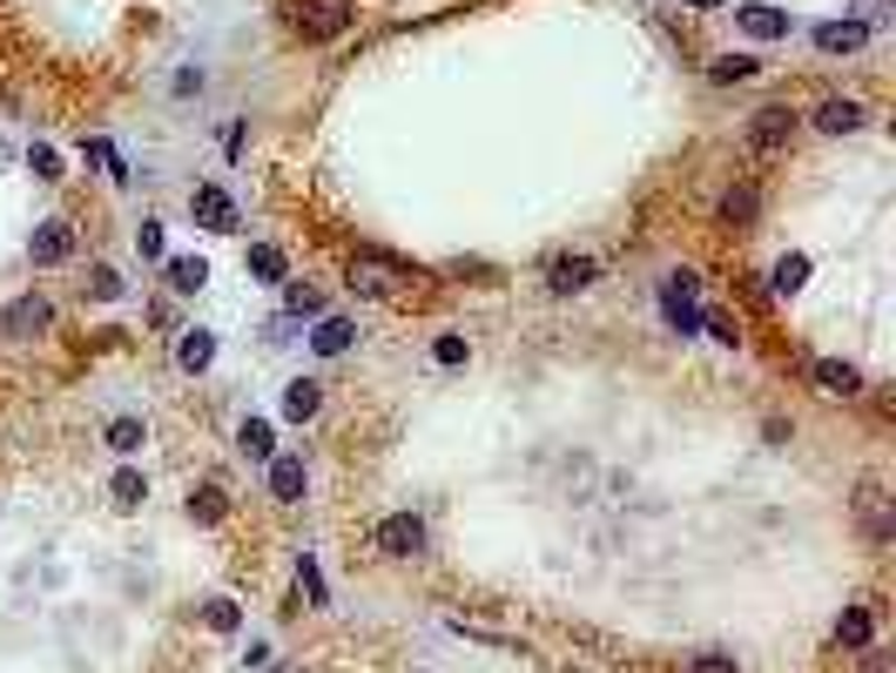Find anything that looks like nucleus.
Segmentation results:
<instances>
[{
	"label": "nucleus",
	"instance_id": "1",
	"mask_svg": "<svg viewBox=\"0 0 896 673\" xmlns=\"http://www.w3.org/2000/svg\"><path fill=\"white\" fill-rule=\"evenodd\" d=\"M411 284H418V269H411V263H398V256H384V250H358V263H350V290H358V297L398 303Z\"/></svg>",
	"mask_w": 896,
	"mask_h": 673
},
{
	"label": "nucleus",
	"instance_id": "2",
	"mask_svg": "<svg viewBox=\"0 0 896 673\" xmlns=\"http://www.w3.org/2000/svg\"><path fill=\"white\" fill-rule=\"evenodd\" d=\"M290 27L310 34V41H331V34L350 27V0H290Z\"/></svg>",
	"mask_w": 896,
	"mask_h": 673
},
{
	"label": "nucleus",
	"instance_id": "3",
	"mask_svg": "<svg viewBox=\"0 0 896 673\" xmlns=\"http://www.w3.org/2000/svg\"><path fill=\"white\" fill-rule=\"evenodd\" d=\"M48 324H55L48 297H14L8 310H0V337H8V344H34V337H41Z\"/></svg>",
	"mask_w": 896,
	"mask_h": 673
},
{
	"label": "nucleus",
	"instance_id": "4",
	"mask_svg": "<svg viewBox=\"0 0 896 673\" xmlns=\"http://www.w3.org/2000/svg\"><path fill=\"white\" fill-rule=\"evenodd\" d=\"M378 552H384V560H418V552H425V519L392 512V519L378 526Z\"/></svg>",
	"mask_w": 896,
	"mask_h": 673
},
{
	"label": "nucleus",
	"instance_id": "5",
	"mask_svg": "<svg viewBox=\"0 0 896 673\" xmlns=\"http://www.w3.org/2000/svg\"><path fill=\"white\" fill-rule=\"evenodd\" d=\"M189 216H196L203 229H216V236H229V229L243 223V216H237V203H229V189H223V182H203L196 195H189Z\"/></svg>",
	"mask_w": 896,
	"mask_h": 673
},
{
	"label": "nucleus",
	"instance_id": "6",
	"mask_svg": "<svg viewBox=\"0 0 896 673\" xmlns=\"http://www.w3.org/2000/svg\"><path fill=\"white\" fill-rule=\"evenodd\" d=\"M27 256H34V269H55V263H68L74 256V229L55 216V223H41V229H34L27 236Z\"/></svg>",
	"mask_w": 896,
	"mask_h": 673
},
{
	"label": "nucleus",
	"instance_id": "7",
	"mask_svg": "<svg viewBox=\"0 0 896 673\" xmlns=\"http://www.w3.org/2000/svg\"><path fill=\"white\" fill-rule=\"evenodd\" d=\"M594 276H600L594 256H553V263H547V290H553V297H580Z\"/></svg>",
	"mask_w": 896,
	"mask_h": 673
},
{
	"label": "nucleus",
	"instance_id": "8",
	"mask_svg": "<svg viewBox=\"0 0 896 673\" xmlns=\"http://www.w3.org/2000/svg\"><path fill=\"white\" fill-rule=\"evenodd\" d=\"M796 135V115L789 108H755V122H749V142L762 148V155H775V148H782Z\"/></svg>",
	"mask_w": 896,
	"mask_h": 673
},
{
	"label": "nucleus",
	"instance_id": "9",
	"mask_svg": "<svg viewBox=\"0 0 896 673\" xmlns=\"http://www.w3.org/2000/svg\"><path fill=\"white\" fill-rule=\"evenodd\" d=\"M263 471H270V498H284V505L303 498V458H297V452H277Z\"/></svg>",
	"mask_w": 896,
	"mask_h": 673
},
{
	"label": "nucleus",
	"instance_id": "10",
	"mask_svg": "<svg viewBox=\"0 0 896 673\" xmlns=\"http://www.w3.org/2000/svg\"><path fill=\"white\" fill-rule=\"evenodd\" d=\"M809 377L823 384L829 398H856V390H863V371H856V364H843V358H815V364H809Z\"/></svg>",
	"mask_w": 896,
	"mask_h": 673
},
{
	"label": "nucleus",
	"instance_id": "11",
	"mask_svg": "<svg viewBox=\"0 0 896 673\" xmlns=\"http://www.w3.org/2000/svg\"><path fill=\"white\" fill-rule=\"evenodd\" d=\"M734 21H742L755 41H789V14H782V8H762V0H749V8H734Z\"/></svg>",
	"mask_w": 896,
	"mask_h": 673
},
{
	"label": "nucleus",
	"instance_id": "12",
	"mask_svg": "<svg viewBox=\"0 0 896 673\" xmlns=\"http://www.w3.org/2000/svg\"><path fill=\"white\" fill-rule=\"evenodd\" d=\"M863 41H870L863 21H829V27H815V48H823V55H856Z\"/></svg>",
	"mask_w": 896,
	"mask_h": 673
},
{
	"label": "nucleus",
	"instance_id": "13",
	"mask_svg": "<svg viewBox=\"0 0 896 673\" xmlns=\"http://www.w3.org/2000/svg\"><path fill=\"white\" fill-rule=\"evenodd\" d=\"M863 122H870V115L856 108V101H843V95H836V101H823V108H815V129H823V135H856V129H863Z\"/></svg>",
	"mask_w": 896,
	"mask_h": 673
},
{
	"label": "nucleus",
	"instance_id": "14",
	"mask_svg": "<svg viewBox=\"0 0 896 673\" xmlns=\"http://www.w3.org/2000/svg\"><path fill=\"white\" fill-rule=\"evenodd\" d=\"M755 209H762V189H755V182H734V189L721 195V223H728V229H749Z\"/></svg>",
	"mask_w": 896,
	"mask_h": 673
},
{
	"label": "nucleus",
	"instance_id": "15",
	"mask_svg": "<svg viewBox=\"0 0 896 673\" xmlns=\"http://www.w3.org/2000/svg\"><path fill=\"white\" fill-rule=\"evenodd\" d=\"M350 344H358V324H350V316H324L318 337H310V350H318V358H344Z\"/></svg>",
	"mask_w": 896,
	"mask_h": 673
},
{
	"label": "nucleus",
	"instance_id": "16",
	"mask_svg": "<svg viewBox=\"0 0 896 673\" xmlns=\"http://www.w3.org/2000/svg\"><path fill=\"white\" fill-rule=\"evenodd\" d=\"M163 276H169V290H176V297H196V290L210 284V263H203V256H169Z\"/></svg>",
	"mask_w": 896,
	"mask_h": 673
},
{
	"label": "nucleus",
	"instance_id": "17",
	"mask_svg": "<svg viewBox=\"0 0 896 673\" xmlns=\"http://www.w3.org/2000/svg\"><path fill=\"white\" fill-rule=\"evenodd\" d=\"M856 512H863V532L883 545V539H889V498H883V485H863V492H856Z\"/></svg>",
	"mask_w": 896,
	"mask_h": 673
},
{
	"label": "nucleus",
	"instance_id": "18",
	"mask_svg": "<svg viewBox=\"0 0 896 673\" xmlns=\"http://www.w3.org/2000/svg\"><path fill=\"white\" fill-rule=\"evenodd\" d=\"M318 405H324V384L318 377H290L284 384V418H318Z\"/></svg>",
	"mask_w": 896,
	"mask_h": 673
},
{
	"label": "nucleus",
	"instance_id": "19",
	"mask_svg": "<svg viewBox=\"0 0 896 673\" xmlns=\"http://www.w3.org/2000/svg\"><path fill=\"white\" fill-rule=\"evenodd\" d=\"M101 438H108V452H115V458H135V452L148 445V431H142V418H108V431H101Z\"/></svg>",
	"mask_w": 896,
	"mask_h": 673
},
{
	"label": "nucleus",
	"instance_id": "20",
	"mask_svg": "<svg viewBox=\"0 0 896 673\" xmlns=\"http://www.w3.org/2000/svg\"><path fill=\"white\" fill-rule=\"evenodd\" d=\"M210 358H216V337L210 331H182L176 337V364L182 371H210Z\"/></svg>",
	"mask_w": 896,
	"mask_h": 673
},
{
	"label": "nucleus",
	"instance_id": "21",
	"mask_svg": "<svg viewBox=\"0 0 896 673\" xmlns=\"http://www.w3.org/2000/svg\"><path fill=\"white\" fill-rule=\"evenodd\" d=\"M237 445H243V458H256V465L277 458V438H270V424H263V418H250V424L237 431Z\"/></svg>",
	"mask_w": 896,
	"mask_h": 673
},
{
	"label": "nucleus",
	"instance_id": "22",
	"mask_svg": "<svg viewBox=\"0 0 896 673\" xmlns=\"http://www.w3.org/2000/svg\"><path fill=\"white\" fill-rule=\"evenodd\" d=\"M870 633H876L870 606H849V613L836 620V640H843V647H870Z\"/></svg>",
	"mask_w": 896,
	"mask_h": 673
},
{
	"label": "nucleus",
	"instance_id": "23",
	"mask_svg": "<svg viewBox=\"0 0 896 673\" xmlns=\"http://www.w3.org/2000/svg\"><path fill=\"white\" fill-rule=\"evenodd\" d=\"M108 498L122 505V512H135V505L148 498V479H142V471H115V479H108Z\"/></svg>",
	"mask_w": 896,
	"mask_h": 673
},
{
	"label": "nucleus",
	"instance_id": "24",
	"mask_svg": "<svg viewBox=\"0 0 896 673\" xmlns=\"http://www.w3.org/2000/svg\"><path fill=\"white\" fill-rule=\"evenodd\" d=\"M802 276H809V256H782V263H775V276H768V290H775V297H796Z\"/></svg>",
	"mask_w": 896,
	"mask_h": 673
},
{
	"label": "nucleus",
	"instance_id": "25",
	"mask_svg": "<svg viewBox=\"0 0 896 673\" xmlns=\"http://www.w3.org/2000/svg\"><path fill=\"white\" fill-rule=\"evenodd\" d=\"M755 68H762L755 55H715V68H708V74H715V82L728 88V82H749V74H755Z\"/></svg>",
	"mask_w": 896,
	"mask_h": 673
},
{
	"label": "nucleus",
	"instance_id": "26",
	"mask_svg": "<svg viewBox=\"0 0 896 673\" xmlns=\"http://www.w3.org/2000/svg\"><path fill=\"white\" fill-rule=\"evenodd\" d=\"M250 276H263V284H284V250L256 243V250H250Z\"/></svg>",
	"mask_w": 896,
	"mask_h": 673
},
{
	"label": "nucleus",
	"instance_id": "27",
	"mask_svg": "<svg viewBox=\"0 0 896 673\" xmlns=\"http://www.w3.org/2000/svg\"><path fill=\"white\" fill-rule=\"evenodd\" d=\"M284 303H290V316H324V290H310V284H290Z\"/></svg>",
	"mask_w": 896,
	"mask_h": 673
},
{
	"label": "nucleus",
	"instance_id": "28",
	"mask_svg": "<svg viewBox=\"0 0 896 673\" xmlns=\"http://www.w3.org/2000/svg\"><path fill=\"white\" fill-rule=\"evenodd\" d=\"M189 519H203V526H216V519H223V492H216V485H203V492H189Z\"/></svg>",
	"mask_w": 896,
	"mask_h": 673
},
{
	"label": "nucleus",
	"instance_id": "29",
	"mask_svg": "<svg viewBox=\"0 0 896 673\" xmlns=\"http://www.w3.org/2000/svg\"><path fill=\"white\" fill-rule=\"evenodd\" d=\"M88 297H95V303H115V297H122V276H115L108 263H95V269H88Z\"/></svg>",
	"mask_w": 896,
	"mask_h": 673
},
{
	"label": "nucleus",
	"instance_id": "30",
	"mask_svg": "<svg viewBox=\"0 0 896 673\" xmlns=\"http://www.w3.org/2000/svg\"><path fill=\"white\" fill-rule=\"evenodd\" d=\"M701 331H708L715 344H734V337H742V324H734L728 310H701Z\"/></svg>",
	"mask_w": 896,
	"mask_h": 673
},
{
	"label": "nucleus",
	"instance_id": "31",
	"mask_svg": "<svg viewBox=\"0 0 896 673\" xmlns=\"http://www.w3.org/2000/svg\"><path fill=\"white\" fill-rule=\"evenodd\" d=\"M27 169L41 176V182H61V155H55V148H27Z\"/></svg>",
	"mask_w": 896,
	"mask_h": 673
},
{
	"label": "nucleus",
	"instance_id": "32",
	"mask_svg": "<svg viewBox=\"0 0 896 673\" xmlns=\"http://www.w3.org/2000/svg\"><path fill=\"white\" fill-rule=\"evenodd\" d=\"M203 620H210L216 633H237V620H243V613H237V600H210V613H203Z\"/></svg>",
	"mask_w": 896,
	"mask_h": 673
},
{
	"label": "nucleus",
	"instance_id": "33",
	"mask_svg": "<svg viewBox=\"0 0 896 673\" xmlns=\"http://www.w3.org/2000/svg\"><path fill=\"white\" fill-rule=\"evenodd\" d=\"M135 250H142L148 263H155V256H163V223H142V229H135Z\"/></svg>",
	"mask_w": 896,
	"mask_h": 673
},
{
	"label": "nucleus",
	"instance_id": "34",
	"mask_svg": "<svg viewBox=\"0 0 896 673\" xmlns=\"http://www.w3.org/2000/svg\"><path fill=\"white\" fill-rule=\"evenodd\" d=\"M688 673H742V666H734V660H728V653H701V660H694V666H688Z\"/></svg>",
	"mask_w": 896,
	"mask_h": 673
},
{
	"label": "nucleus",
	"instance_id": "35",
	"mask_svg": "<svg viewBox=\"0 0 896 673\" xmlns=\"http://www.w3.org/2000/svg\"><path fill=\"white\" fill-rule=\"evenodd\" d=\"M432 358H439V364H465V337H439Z\"/></svg>",
	"mask_w": 896,
	"mask_h": 673
},
{
	"label": "nucleus",
	"instance_id": "36",
	"mask_svg": "<svg viewBox=\"0 0 896 673\" xmlns=\"http://www.w3.org/2000/svg\"><path fill=\"white\" fill-rule=\"evenodd\" d=\"M263 673H297V666H270V660H263Z\"/></svg>",
	"mask_w": 896,
	"mask_h": 673
},
{
	"label": "nucleus",
	"instance_id": "37",
	"mask_svg": "<svg viewBox=\"0 0 896 673\" xmlns=\"http://www.w3.org/2000/svg\"><path fill=\"white\" fill-rule=\"evenodd\" d=\"M688 8H721V0H688Z\"/></svg>",
	"mask_w": 896,
	"mask_h": 673
}]
</instances>
